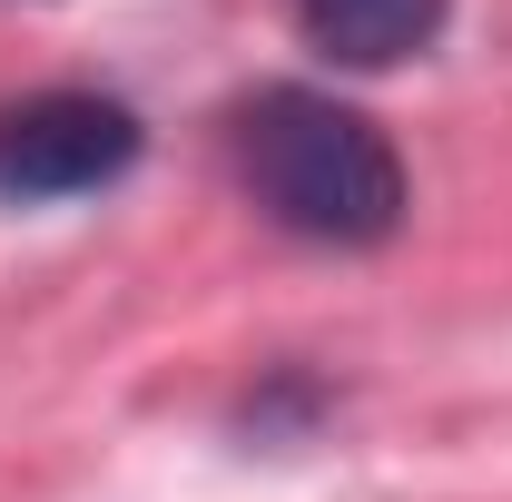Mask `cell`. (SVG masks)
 Returning <instances> with one entry per match:
<instances>
[{
    "instance_id": "obj_3",
    "label": "cell",
    "mask_w": 512,
    "mask_h": 502,
    "mask_svg": "<svg viewBox=\"0 0 512 502\" xmlns=\"http://www.w3.org/2000/svg\"><path fill=\"white\" fill-rule=\"evenodd\" d=\"M444 10L453 0H296V30L335 69H394L444 40Z\"/></svg>"
},
{
    "instance_id": "obj_2",
    "label": "cell",
    "mask_w": 512,
    "mask_h": 502,
    "mask_svg": "<svg viewBox=\"0 0 512 502\" xmlns=\"http://www.w3.org/2000/svg\"><path fill=\"white\" fill-rule=\"evenodd\" d=\"M148 128L109 89H30L0 109V197H89L138 168Z\"/></svg>"
},
{
    "instance_id": "obj_1",
    "label": "cell",
    "mask_w": 512,
    "mask_h": 502,
    "mask_svg": "<svg viewBox=\"0 0 512 502\" xmlns=\"http://www.w3.org/2000/svg\"><path fill=\"white\" fill-rule=\"evenodd\" d=\"M237 178L306 247H384L404 227V158L335 89H256L237 109Z\"/></svg>"
}]
</instances>
